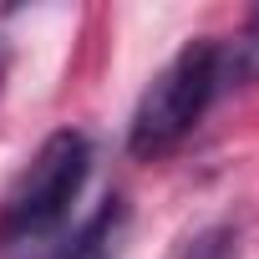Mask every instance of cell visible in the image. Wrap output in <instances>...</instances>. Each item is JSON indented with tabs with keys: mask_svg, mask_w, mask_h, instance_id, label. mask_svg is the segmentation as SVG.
I'll return each mask as SVG.
<instances>
[{
	"mask_svg": "<svg viewBox=\"0 0 259 259\" xmlns=\"http://www.w3.org/2000/svg\"><path fill=\"white\" fill-rule=\"evenodd\" d=\"M87 173H92L87 133H76V127L51 133L36 148V158L26 163V173L16 178V188L6 193V203H0V254L46 244L61 229L66 208L76 203Z\"/></svg>",
	"mask_w": 259,
	"mask_h": 259,
	"instance_id": "obj_1",
	"label": "cell"
},
{
	"mask_svg": "<svg viewBox=\"0 0 259 259\" xmlns=\"http://www.w3.org/2000/svg\"><path fill=\"white\" fill-rule=\"evenodd\" d=\"M229 254H234V229H203L183 249V259H229Z\"/></svg>",
	"mask_w": 259,
	"mask_h": 259,
	"instance_id": "obj_5",
	"label": "cell"
},
{
	"mask_svg": "<svg viewBox=\"0 0 259 259\" xmlns=\"http://www.w3.org/2000/svg\"><path fill=\"white\" fill-rule=\"evenodd\" d=\"M213 71H219V92H239L259 81V26L234 41H213Z\"/></svg>",
	"mask_w": 259,
	"mask_h": 259,
	"instance_id": "obj_4",
	"label": "cell"
},
{
	"mask_svg": "<svg viewBox=\"0 0 259 259\" xmlns=\"http://www.w3.org/2000/svg\"><path fill=\"white\" fill-rule=\"evenodd\" d=\"M122 229H127V203H122V198H107L71 239H61V244L46 249L41 259H117Z\"/></svg>",
	"mask_w": 259,
	"mask_h": 259,
	"instance_id": "obj_3",
	"label": "cell"
},
{
	"mask_svg": "<svg viewBox=\"0 0 259 259\" xmlns=\"http://www.w3.org/2000/svg\"><path fill=\"white\" fill-rule=\"evenodd\" d=\"M213 97H219L213 41H193L143 92V102L133 112V127H127V153H133V158H163V153H173L198 127V117L208 112Z\"/></svg>",
	"mask_w": 259,
	"mask_h": 259,
	"instance_id": "obj_2",
	"label": "cell"
}]
</instances>
